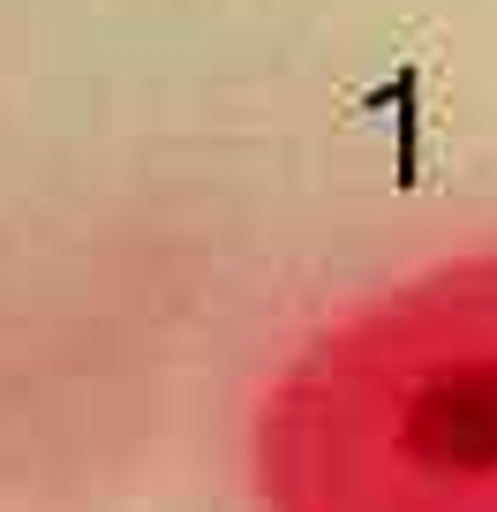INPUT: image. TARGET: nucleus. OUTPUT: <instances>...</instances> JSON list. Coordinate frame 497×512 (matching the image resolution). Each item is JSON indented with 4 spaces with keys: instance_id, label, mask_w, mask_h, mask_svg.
<instances>
[{
    "instance_id": "nucleus-1",
    "label": "nucleus",
    "mask_w": 497,
    "mask_h": 512,
    "mask_svg": "<svg viewBox=\"0 0 497 512\" xmlns=\"http://www.w3.org/2000/svg\"><path fill=\"white\" fill-rule=\"evenodd\" d=\"M257 512H497V241L324 317L249 415Z\"/></svg>"
}]
</instances>
